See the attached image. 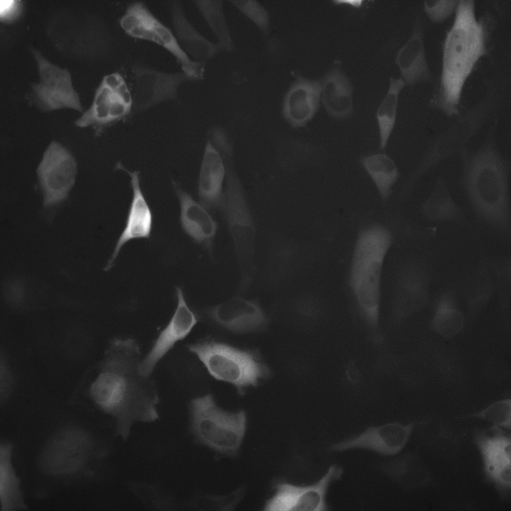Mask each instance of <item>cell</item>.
I'll return each instance as SVG.
<instances>
[{"mask_svg":"<svg viewBox=\"0 0 511 511\" xmlns=\"http://www.w3.org/2000/svg\"><path fill=\"white\" fill-rule=\"evenodd\" d=\"M142 359L135 340L114 338L88 389L92 401L115 420L117 434L124 440L133 423L152 422L159 416L156 386L150 377L140 372Z\"/></svg>","mask_w":511,"mask_h":511,"instance_id":"6da1fadb","label":"cell"},{"mask_svg":"<svg viewBox=\"0 0 511 511\" xmlns=\"http://www.w3.org/2000/svg\"><path fill=\"white\" fill-rule=\"evenodd\" d=\"M497 24L491 10L478 16L474 0H459L442 44L440 73L428 101L430 109L449 119L461 114L466 81L479 61L492 50Z\"/></svg>","mask_w":511,"mask_h":511,"instance_id":"7a4b0ae2","label":"cell"},{"mask_svg":"<svg viewBox=\"0 0 511 511\" xmlns=\"http://www.w3.org/2000/svg\"><path fill=\"white\" fill-rule=\"evenodd\" d=\"M498 125L495 118L476 150L465 147L459 152L460 183L479 221L500 234L510 235V165L498 146Z\"/></svg>","mask_w":511,"mask_h":511,"instance_id":"3957f363","label":"cell"},{"mask_svg":"<svg viewBox=\"0 0 511 511\" xmlns=\"http://www.w3.org/2000/svg\"><path fill=\"white\" fill-rule=\"evenodd\" d=\"M393 235L384 225L372 223L358 232L348 274L350 291L365 324L378 341L380 334L382 279Z\"/></svg>","mask_w":511,"mask_h":511,"instance_id":"277c9868","label":"cell"},{"mask_svg":"<svg viewBox=\"0 0 511 511\" xmlns=\"http://www.w3.org/2000/svg\"><path fill=\"white\" fill-rule=\"evenodd\" d=\"M483 95L429 144L412 172L404 188L408 193L426 173L442 161L459 153L486 124L498 102L497 86L493 80H486Z\"/></svg>","mask_w":511,"mask_h":511,"instance_id":"5b68a950","label":"cell"},{"mask_svg":"<svg viewBox=\"0 0 511 511\" xmlns=\"http://www.w3.org/2000/svg\"><path fill=\"white\" fill-rule=\"evenodd\" d=\"M190 430L198 443L219 453L236 455L247 427L245 411H226L210 394L192 400L189 406Z\"/></svg>","mask_w":511,"mask_h":511,"instance_id":"8992f818","label":"cell"},{"mask_svg":"<svg viewBox=\"0 0 511 511\" xmlns=\"http://www.w3.org/2000/svg\"><path fill=\"white\" fill-rule=\"evenodd\" d=\"M215 379L234 385L243 394L249 386H256L268 376L269 371L258 355L252 351L236 348L210 338L187 345Z\"/></svg>","mask_w":511,"mask_h":511,"instance_id":"52a82bcc","label":"cell"},{"mask_svg":"<svg viewBox=\"0 0 511 511\" xmlns=\"http://www.w3.org/2000/svg\"><path fill=\"white\" fill-rule=\"evenodd\" d=\"M126 34L151 42L169 52L179 63L181 70L195 81L204 79L206 64L191 59L181 49L173 30L165 24L142 1L129 3L119 19Z\"/></svg>","mask_w":511,"mask_h":511,"instance_id":"ba28073f","label":"cell"},{"mask_svg":"<svg viewBox=\"0 0 511 511\" xmlns=\"http://www.w3.org/2000/svg\"><path fill=\"white\" fill-rule=\"evenodd\" d=\"M94 440L79 426L60 428L49 439L40 456V467L53 477L67 479L84 472L94 454Z\"/></svg>","mask_w":511,"mask_h":511,"instance_id":"9c48e42d","label":"cell"},{"mask_svg":"<svg viewBox=\"0 0 511 511\" xmlns=\"http://www.w3.org/2000/svg\"><path fill=\"white\" fill-rule=\"evenodd\" d=\"M133 110L132 91L122 75L115 72L104 76L91 106L75 124L81 128L92 127L99 133L128 117Z\"/></svg>","mask_w":511,"mask_h":511,"instance_id":"30bf717a","label":"cell"},{"mask_svg":"<svg viewBox=\"0 0 511 511\" xmlns=\"http://www.w3.org/2000/svg\"><path fill=\"white\" fill-rule=\"evenodd\" d=\"M432 271L429 264L412 257L399 266L395 275L392 312L400 321L423 309L430 303Z\"/></svg>","mask_w":511,"mask_h":511,"instance_id":"8fae6325","label":"cell"},{"mask_svg":"<svg viewBox=\"0 0 511 511\" xmlns=\"http://www.w3.org/2000/svg\"><path fill=\"white\" fill-rule=\"evenodd\" d=\"M222 211L230 233L239 266L255 264L256 226L243 188L232 172L227 177Z\"/></svg>","mask_w":511,"mask_h":511,"instance_id":"7c38bea8","label":"cell"},{"mask_svg":"<svg viewBox=\"0 0 511 511\" xmlns=\"http://www.w3.org/2000/svg\"><path fill=\"white\" fill-rule=\"evenodd\" d=\"M36 173L43 207L50 208L67 199L75 182L77 164L71 153L54 141L45 150Z\"/></svg>","mask_w":511,"mask_h":511,"instance_id":"4fadbf2b","label":"cell"},{"mask_svg":"<svg viewBox=\"0 0 511 511\" xmlns=\"http://www.w3.org/2000/svg\"><path fill=\"white\" fill-rule=\"evenodd\" d=\"M472 439L481 455L486 479L501 496L508 498L511 491V435L492 425L475 429Z\"/></svg>","mask_w":511,"mask_h":511,"instance_id":"5bb4252c","label":"cell"},{"mask_svg":"<svg viewBox=\"0 0 511 511\" xmlns=\"http://www.w3.org/2000/svg\"><path fill=\"white\" fill-rule=\"evenodd\" d=\"M37 62L39 81L32 85V99L43 111L70 108L83 111L68 70L49 61L38 51H33Z\"/></svg>","mask_w":511,"mask_h":511,"instance_id":"9a60e30c","label":"cell"},{"mask_svg":"<svg viewBox=\"0 0 511 511\" xmlns=\"http://www.w3.org/2000/svg\"><path fill=\"white\" fill-rule=\"evenodd\" d=\"M343 468L331 465L324 475L312 484L301 486L278 483L275 493L264 506L265 511H324L329 510L326 496L330 486L340 480Z\"/></svg>","mask_w":511,"mask_h":511,"instance_id":"2e32d148","label":"cell"},{"mask_svg":"<svg viewBox=\"0 0 511 511\" xmlns=\"http://www.w3.org/2000/svg\"><path fill=\"white\" fill-rule=\"evenodd\" d=\"M132 71L134 109L138 111L175 100L181 85L195 81L182 70L169 72L143 64L134 65Z\"/></svg>","mask_w":511,"mask_h":511,"instance_id":"e0dca14e","label":"cell"},{"mask_svg":"<svg viewBox=\"0 0 511 511\" xmlns=\"http://www.w3.org/2000/svg\"><path fill=\"white\" fill-rule=\"evenodd\" d=\"M176 291L177 302L175 310L142 359L140 372L145 376L150 377L158 362L178 342L190 334L198 322V316L187 303L182 289L177 287Z\"/></svg>","mask_w":511,"mask_h":511,"instance_id":"ac0fdd59","label":"cell"},{"mask_svg":"<svg viewBox=\"0 0 511 511\" xmlns=\"http://www.w3.org/2000/svg\"><path fill=\"white\" fill-rule=\"evenodd\" d=\"M416 423L403 424L397 422L379 426H371L363 432L335 443L333 451L341 452L362 449L384 456L396 455L401 452L409 441Z\"/></svg>","mask_w":511,"mask_h":511,"instance_id":"d6986e66","label":"cell"},{"mask_svg":"<svg viewBox=\"0 0 511 511\" xmlns=\"http://www.w3.org/2000/svg\"><path fill=\"white\" fill-rule=\"evenodd\" d=\"M428 22L421 13L415 16L411 33L398 51L395 63L405 85L414 88L419 84L434 81L427 59L425 34Z\"/></svg>","mask_w":511,"mask_h":511,"instance_id":"ffe728a7","label":"cell"},{"mask_svg":"<svg viewBox=\"0 0 511 511\" xmlns=\"http://www.w3.org/2000/svg\"><path fill=\"white\" fill-rule=\"evenodd\" d=\"M116 167L129 175L132 196L125 226L104 267L105 271L113 267L121 250L127 243L133 240L149 239L153 225V215L141 188L139 172L130 171L120 163Z\"/></svg>","mask_w":511,"mask_h":511,"instance_id":"44dd1931","label":"cell"},{"mask_svg":"<svg viewBox=\"0 0 511 511\" xmlns=\"http://www.w3.org/2000/svg\"><path fill=\"white\" fill-rule=\"evenodd\" d=\"M321 80L311 79L296 74L285 92L281 113L293 128L306 126L320 107Z\"/></svg>","mask_w":511,"mask_h":511,"instance_id":"7402d4cb","label":"cell"},{"mask_svg":"<svg viewBox=\"0 0 511 511\" xmlns=\"http://www.w3.org/2000/svg\"><path fill=\"white\" fill-rule=\"evenodd\" d=\"M208 317L234 332H248L262 328L267 318L258 302L237 296L209 308Z\"/></svg>","mask_w":511,"mask_h":511,"instance_id":"603a6c76","label":"cell"},{"mask_svg":"<svg viewBox=\"0 0 511 511\" xmlns=\"http://www.w3.org/2000/svg\"><path fill=\"white\" fill-rule=\"evenodd\" d=\"M173 31L183 51L193 60L207 64L222 51V46L202 34L187 17L182 2L173 1L170 6Z\"/></svg>","mask_w":511,"mask_h":511,"instance_id":"cb8c5ba5","label":"cell"},{"mask_svg":"<svg viewBox=\"0 0 511 511\" xmlns=\"http://www.w3.org/2000/svg\"><path fill=\"white\" fill-rule=\"evenodd\" d=\"M174 188L180 203L182 229L195 243L211 252L218 230L217 222L207 209L176 183Z\"/></svg>","mask_w":511,"mask_h":511,"instance_id":"d4e9b609","label":"cell"},{"mask_svg":"<svg viewBox=\"0 0 511 511\" xmlns=\"http://www.w3.org/2000/svg\"><path fill=\"white\" fill-rule=\"evenodd\" d=\"M223 159L211 141L206 143L201 163L198 192L200 203L208 210H222L225 201V176Z\"/></svg>","mask_w":511,"mask_h":511,"instance_id":"484cf974","label":"cell"},{"mask_svg":"<svg viewBox=\"0 0 511 511\" xmlns=\"http://www.w3.org/2000/svg\"><path fill=\"white\" fill-rule=\"evenodd\" d=\"M320 100L328 114L337 120L349 118L353 113V87L338 66L330 68L321 80Z\"/></svg>","mask_w":511,"mask_h":511,"instance_id":"4316f807","label":"cell"},{"mask_svg":"<svg viewBox=\"0 0 511 511\" xmlns=\"http://www.w3.org/2000/svg\"><path fill=\"white\" fill-rule=\"evenodd\" d=\"M462 289L469 314L472 316L478 314L496 293L488 256L481 255L475 267L465 279Z\"/></svg>","mask_w":511,"mask_h":511,"instance_id":"83f0119b","label":"cell"},{"mask_svg":"<svg viewBox=\"0 0 511 511\" xmlns=\"http://www.w3.org/2000/svg\"><path fill=\"white\" fill-rule=\"evenodd\" d=\"M419 211L424 219L433 223L463 225L466 222L464 211L455 201L446 181L440 175L428 197L420 205Z\"/></svg>","mask_w":511,"mask_h":511,"instance_id":"f1b7e54d","label":"cell"},{"mask_svg":"<svg viewBox=\"0 0 511 511\" xmlns=\"http://www.w3.org/2000/svg\"><path fill=\"white\" fill-rule=\"evenodd\" d=\"M417 435L419 441L434 455L445 459L456 456L461 440L458 434L446 423L438 418H430L419 422Z\"/></svg>","mask_w":511,"mask_h":511,"instance_id":"f546056e","label":"cell"},{"mask_svg":"<svg viewBox=\"0 0 511 511\" xmlns=\"http://www.w3.org/2000/svg\"><path fill=\"white\" fill-rule=\"evenodd\" d=\"M12 451L13 445L11 443L4 441L0 443V500L1 511H14L27 508L20 488V480L13 466Z\"/></svg>","mask_w":511,"mask_h":511,"instance_id":"4dcf8cb0","label":"cell"},{"mask_svg":"<svg viewBox=\"0 0 511 511\" xmlns=\"http://www.w3.org/2000/svg\"><path fill=\"white\" fill-rule=\"evenodd\" d=\"M390 468L393 478L408 489H423L434 484L429 467L418 453L405 454L392 462Z\"/></svg>","mask_w":511,"mask_h":511,"instance_id":"1f68e13d","label":"cell"},{"mask_svg":"<svg viewBox=\"0 0 511 511\" xmlns=\"http://www.w3.org/2000/svg\"><path fill=\"white\" fill-rule=\"evenodd\" d=\"M359 162L374 184L384 202L392 194V187L400 173L394 160L386 154L377 153L360 158Z\"/></svg>","mask_w":511,"mask_h":511,"instance_id":"d6a6232c","label":"cell"},{"mask_svg":"<svg viewBox=\"0 0 511 511\" xmlns=\"http://www.w3.org/2000/svg\"><path fill=\"white\" fill-rule=\"evenodd\" d=\"M194 2L224 51H234L236 46L225 15L223 1L200 0Z\"/></svg>","mask_w":511,"mask_h":511,"instance_id":"836d02e7","label":"cell"},{"mask_svg":"<svg viewBox=\"0 0 511 511\" xmlns=\"http://www.w3.org/2000/svg\"><path fill=\"white\" fill-rule=\"evenodd\" d=\"M405 86L401 78L390 77L387 94L377 110L376 117L380 149L386 147L395 126L399 96Z\"/></svg>","mask_w":511,"mask_h":511,"instance_id":"e575fe53","label":"cell"},{"mask_svg":"<svg viewBox=\"0 0 511 511\" xmlns=\"http://www.w3.org/2000/svg\"><path fill=\"white\" fill-rule=\"evenodd\" d=\"M435 313L431 321V327L440 336L452 338L463 329L465 319L458 306L436 305Z\"/></svg>","mask_w":511,"mask_h":511,"instance_id":"d590c367","label":"cell"},{"mask_svg":"<svg viewBox=\"0 0 511 511\" xmlns=\"http://www.w3.org/2000/svg\"><path fill=\"white\" fill-rule=\"evenodd\" d=\"M490 262L500 305L503 310H507L511 299V257L490 258Z\"/></svg>","mask_w":511,"mask_h":511,"instance_id":"8d00e7d4","label":"cell"},{"mask_svg":"<svg viewBox=\"0 0 511 511\" xmlns=\"http://www.w3.org/2000/svg\"><path fill=\"white\" fill-rule=\"evenodd\" d=\"M463 418H475L490 423L505 430L511 428V401L505 399L494 402L479 411Z\"/></svg>","mask_w":511,"mask_h":511,"instance_id":"74e56055","label":"cell"},{"mask_svg":"<svg viewBox=\"0 0 511 511\" xmlns=\"http://www.w3.org/2000/svg\"><path fill=\"white\" fill-rule=\"evenodd\" d=\"M237 9L250 20L265 36L270 31V18L266 8L254 0H230Z\"/></svg>","mask_w":511,"mask_h":511,"instance_id":"f35d334b","label":"cell"},{"mask_svg":"<svg viewBox=\"0 0 511 511\" xmlns=\"http://www.w3.org/2000/svg\"><path fill=\"white\" fill-rule=\"evenodd\" d=\"M459 0H426L423 8L428 18L433 23H441L455 13Z\"/></svg>","mask_w":511,"mask_h":511,"instance_id":"ab89813d","label":"cell"},{"mask_svg":"<svg viewBox=\"0 0 511 511\" xmlns=\"http://www.w3.org/2000/svg\"><path fill=\"white\" fill-rule=\"evenodd\" d=\"M213 144L222 156H228L232 154V147L228 142L223 131L215 129L212 133Z\"/></svg>","mask_w":511,"mask_h":511,"instance_id":"60d3db41","label":"cell"},{"mask_svg":"<svg viewBox=\"0 0 511 511\" xmlns=\"http://www.w3.org/2000/svg\"><path fill=\"white\" fill-rule=\"evenodd\" d=\"M21 5L18 1L4 0L0 4V17L4 21H12L19 14Z\"/></svg>","mask_w":511,"mask_h":511,"instance_id":"b9f144b4","label":"cell"},{"mask_svg":"<svg viewBox=\"0 0 511 511\" xmlns=\"http://www.w3.org/2000/svg\"><path fill=\"white\" fill-rule=\"evenodd\" d=\"M333 2H334V3H335L337 5H340V4H348V5H351L354 6V7H360L362 5L363 1L362 0H339L333 1Z\"/></svg>","mask_w":511,"mask_h":511,"instance_id":"7bdbcfd3","label":"cell"}]
</instances>
